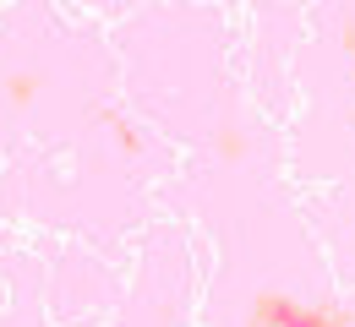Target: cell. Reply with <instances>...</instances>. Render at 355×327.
Here are the masks:
<instances>
[{
	"label": "cell",
	"instance_id": "3957f363",
	"mask_svg": "<svg viewBox=\"0 0 355 327\" xmlns=\"http://www.w3.org/2000/svg\"><path fill=\"white\" fill-rule=\"evenodd\" d=\"M6 98H11V109L33 104V98H39V77H33V71H17V77H6Z\"/></svg>",
	"mask_w": 355,
	"mask_h": 327
},
{
	"label": "cell",
	"instance_id": "277c9868",
	"mask_svg": "<svg viewBox=\"0 0 355 327\" xmlns=\"http://www.w3.org/2000/svg\"><path fill=\"white\" fill-rule=\"evenodd\" d=\"M219 153H224V158H246V137L224 131V137H219Z\"/></svg>",
	"mask_w": 355,
	"mask_h": 327
},
{
	"label": "cell",
	"instance_id": "5b68a950",
	"mask_svg": "<svg viewBox=\"0 0 355 327\" xmlns=\"http://www.w3.org/2000/svg\"><path fill=\"white\" fill-rule=\"evenodd\" d=\"M345 66H350V77H355V22H345Z\"/></svg>",
	"mask_w": 355,
	"mask_h": 327
},
{
	"label": "cell",
	"instance_id": "6da1fadb",
	"mask_svg": "<svg viewBox=\"0 0 355 327\" xmlns=\"http://www.w3.org/2000/svg\"><path fill=\"white\" fill-rule=\"evenodd\" d=\"M246 327H355V317L328 300H295L284 289H257L246 300Z\"/></svg>",
	"mask_w": 355,
	"mask_h": 327
},
{
	"label": "cell",
	"instance_id": "7a4b0ae2",
	"mask_svg": "<svg viewBox=\"0 0 355 327\" xmlns=\"http://www.w3.org/2000/svg\"><path fill=\"white\" fill-rule=\"evenodd\" d=\"M98 120H104V126L115 131V147H121L126 158H137V153H142V131H137L126 115H115V109H98Z\"/></svg>",
	"mask_w": 355,
	"mask_h": 327
}]
</instances>
